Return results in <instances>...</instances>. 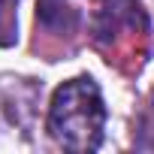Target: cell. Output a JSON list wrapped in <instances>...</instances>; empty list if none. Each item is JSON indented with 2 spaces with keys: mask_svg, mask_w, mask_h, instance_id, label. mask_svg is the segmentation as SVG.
<instances>
[{
  "mask_svg": "<svg viewBox=\"0 0 154 154\" xmlns=\"http://www.w3.org/2000/svg\"><path fill=\"white\" fill-rule=\"evenodd\" d=\"M36 18L45 27H72L75 12L69 6V0H39L36 3Z\"/></svg>",
  "mask_w": 154,
  "mask_h": 154,
  "instance_id": "3",
  "label": "cell"
},
{
  "mask_svg": "<svg viewBox=\"0 0 154 154\" xmlns=\"http://www.w3.org/2000/svg\"><path fill=\"white\" fill-rule=\"evenodd\" d=\"M106 100L91 75H72L54 88L45 115V130L57 148L72 154L97 151L106 139Z\"/></svg>",
  "mask_w": 154,
  "mask_h": 154,
  "instance_id": "1",
  "label": "cell"
},
{
  "mask_svg": "<svg viewBox=\"0 0 154 154\" xmlns=\"http://www.w3.org/2000/svg\"><path fill=\"white\" fill-rule=\"evenodd\" d=\"M15 3L18 0H0V33H12V27H15Z\"/></svg>",
  "mask_w": 154,
  "mask_h": 154,
  "instance_id": "4",
  "label": "cell"
},
{
  "mask_svg": "<svg viewBox=\"0 0 154 154\" xmlns=\"http://www.w3.org/2000/svg\"><path fill=\"white\" fill-rule=\"evenodd\" d=\"M136 39H148V18L139 0H100L94 12V42L118 60L121 51H133Z\"/></svg>",
  "mask_w": 154,
  "mask_h": 154,
  "instance_id": "2",
  "label": "cell"
},
{
  "mask_svg": "<svg viewBox=\"0 0 154 154\" xmlns=\"http://www.w3.org/2000/svg\"><path fill=\"white\" fill-rule=\"evenodd\" d=\"M151 109H154V91H151Z\"/></svg>",
  "mask_w": 154,
  "mask_h": 154,
  "instance_id": "5",
  "label": "cell"
}]
</instances>
